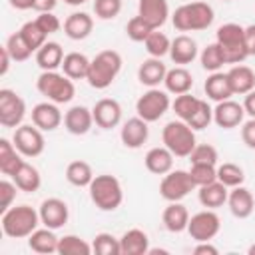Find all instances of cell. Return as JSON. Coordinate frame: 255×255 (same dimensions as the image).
Segmentation results:
<instances>
[{
  "label": "cell",
  "instance_id": "4316f807",
  "mask_svg": "<svg viewBox=\"0 0 255 255\" xmlns=\"http://www.w3.org/2000/svg\"><path fill=\"white\" fill-rule=\"evenodd\" d=\"M165 92L179 96V94H187L193 88V76L185 66H175L171 70H167L165 80H163Z\"/></svg>",
  "mask_w": 255,
  "mask_h": 255
},
{
  "label": "cell",
  "instance_id": "ab89813d",
  "mask_svg": "<svg viewBox=\"0 0 255 255\" xmlns=\"http://www.w3.org/2000/svg\"><path fill=\"white\" fill-rule=\"evenodd\" d=\"M199 62H201V68L207 70V72H219L225 64V58H223V52L221 48L217 46V42L213 44H207L201 54H199Z\"/></svg>",
  "mask_w": 255,
  "mask_h": 255
},
{
  "label": "cell",
  "instance_id": "f5cc1de1",
  "mask_svg": "<svg viewBox=\"0 0 255 255\" xmlns=\"http://www.w3.org/2000/svg\"><path fill=\"white\" fill-rule=\"evenodd\" d=\"M241 139L249 149H255V118L241 124Z\"/></svg>",
  "mask_w": 255,
  "mask_h": 255
},
{
  "label": "cell",
  "instance_id": "5b68a950",
  "mask_svg": "<svg viewBox=\"0 0 255 255\" xmlns=\"http://www.w3.org/2000/svg\"><path fill=\"white\" fill-rule=\"evenodd\" d=\"M243 30L245 26L235 24V22H227L221 24L215 32V42L223 52L225 64H241L245 58H249L247 48H245V38H243Z\"/></svg>",
  "mask_w": 255,
  "mask_h": 255
},
{
  "label": "cell",
  "instance_id": "d6986e66",
  "mask_svg": "<svg viewBox=\"0 0 255 255\" xmlns=\"http://www.w3.org/2000/svg\"><path fill=\"white\" fill-rule=\"evenodd\" d=\"M227 207H229L233 217L247 219L253 213V209H255V197H253V193L245 185L231 187L229 195H227Z\"/></svg>",
  "mask_w": 255,
  "mask_h": 255
},
{
  "label": "cell",
  "instance_id": "44dd1931",
  "mask_svg": "<svg viewBox=\"0 0 255 255\" xmlns=\"http://www.w3.org/2000/svg\"><path fill=\"white\" fill-rule=\"evenodd\" d=\"M199 56V50H197V42L187 36V34H179L171 40V48H169V58L173 64L177 66H187L191 64L195 58Z\"/></svg>",
  "mask_w": 255,
  "mask_h": 255
},
{
  "label": "cell",
  "instance_id": "cb8c5ba5",
  "mask_svg": "<svg viewBox=\"0 0 255 255\" xmlns=\"http://www.w3.org/2000/svg\"><path fill=\"white\" fill-rule=\"evenodd\" d=\"M94 30V18L88 12H72L64 20V34L70 40H86Z\"/></svg>",
  "mask_w": 255,
  "mask_h": 255
},
{
  "label": "cell",
  "instance_id": "f546056e",
  "mask_svg": "<svg viewBox=\"0 0 255 255\" xmlns=\"http://www.w3.org/2000/svg\"><path fill=\"white\" fill-rule=\"evenodd\" d=\"M227 78H229L233 94L237 96H245L251 90H255V72L245 64L231 66V70L227 72Z\"/></svg>",
  "mask_w": 255,
  "mask_h": 255
},
{
  "label": "cell",
  "instance_id": "f1b7e54d",
  "mask_svg": "<svg viewBox=\"0 0 255 255\" xmlns=\"http://www.w3.org/2000/svg\"><path fill=\"white\" fill-rule=\"evenodd\" d=\"M120 247H122V255H147L149 237L143 229L133 227L120 237Z\"/></svg>",
  "mask_w": 255,
  "mask_h": 255
},
{
  "label": "cell",
  "instance_id": "83f0119b",
  "mask_svg": "<svg viewBox=\"0 0 255 255\" xmlns=\"http://www.w3.org/2000/svg\"><path fill=\"white\" fill-rule=\"evenodd\" d=\"M203 90H205V96L209 100H213L215 104L217 102H223V100H229L233 94L231 90V84H229V78H227V72H211L203 84Z\"/></svg>",
  "mask_w": 255,
  "mask_h": 255
},
{
  "label": "cell",
  "instance_id": "f35d334b",
  "mask_svg": "<svg viewBox=\"0 0 255 255\" xmlns=\"http://www.w3.org/2000/svg\"><path fill=\"white\" fill-rule=\"evenodd\" d=\"M18 32L22 34V38L26 40V44L30 46L32 52H38V50L48 42V34L38 26L36 20H30V22L22 24V28H20Z\"/></svg>",
  "mask_w": 255,
  "mask_h": 255
},
{
  "label": "cell",
  "instance_id": "7bdbcfd3",
  "mask_svg": "<svg viewBox=\"0 0 255 255\" xmlns=\"http://www.w3.org/2000/svg\"><path fill=\"white\" fill-rule=\"evenodd\" d=\"M199 102H201V98H195V96H191V94L187 92V94H179V96H175V100L171 102V108H173L177 120L187 122V120L193 116V112L197 110Z\"/></svg>",
  "mask_w": 255,
  "mask_h": 255
},
{
  "label": "cell",
  "instance_id": "ba28073f",
  "mask_svg": "<svg viewBox=\"0 0 255 255\" xmlns=\"http://www.w3.org/2000/svg\"><path fill=\"white\" fill-rule=\"evenodd\" d=\"M171 108L169 96L165 90L159 88H147V92H143L137 102H135V112L141 120H145L147 124L157 122L159 118H163V114Z\"/></svg>",
  "mask_w": 255,
  "mask_h": 255
},
{
  "label": "cell",
  "instance_id": "603a6c76",
  "mask_svg": "<svg viewBox=\"0 0 255 255\" xmlns=\"http://www.w3.org/2000/svg\"><path fill=\"white\" fill-rule=\"evenodd\" d=\"M161 221L163 227L169 233H181L187 231V223H189V211L181 201H169L167 207L161 213Z\"/></svg>",
  "mask_w": 255,
  "mask_h": 255
},
{
  "label": "cell",
  "instance_id": "ac0fdd59",
  "mask_svg": "<svg viewBox=\"0 0 255 255\" xmlns=\"http://www.w3.org/2000/svg\"><path fill=\"white\" fill-rule=\"evenodd\" d=\"M94 124V114L86 106H72L64 114V128L72 135H86Z\"/></svg>",
  "mask_w": 255,
  "mask_h": 255
},
{
  "label": "cell",
  "instance_id": "d6a6232c",
  "mask_svg": "<svg viewBox=\"0 0 255 255\" xmlns=\"http://www.w3.org/2000/svg\"><path fill=\"white\" fill-rule=\"evenodd\" d=\"M22 157H24V155L16 149V145H14L12 139H6V137L0 139V171H2L4 175L12 177V175L18 171V167L26 161V159H22Z\"/></svg>",
  "mask_w": 255,
  "mask_h": 255
},
{
  "label": "cell",
  "instance_id": "6125c7cd",
  "mask_svg": "<svg viewBox=\"0 0 255 255\" xmlns=\"http://www.w3.org/2000/svg\"><path fill=\"white\" fill-rule=\"evenodd\" d=\"M247 255H255V243H253V245L247 249Z\"/></svg>",
  "mask_w": 255,
  "mask_h": 255
},
{
  "label": "cell",
  "instance_id": "91938a15",
  "mask_svg": "<svg viewBox=\"0 0 255 255\" xmlns=\"http://www.w3.org/2000/svg\"><path fill=\"white\" fill-rule=\"evenodd\" d=\"M8 2L16 10H30L34 6V0H8Z\"/></svg>",
  "mask_w": 255,
  "mask_h": 255
},
{
  "label": "cell",
  "instance_id": "5bb4252c",
  "mask_svg": "<svg viewBox=\"0 0 255 255\" xmlns=\"http://www.w3.org/2000/svg\"><path fill=\"white\" fill-rule=\"evenodd\" d=\"M92 114H94L96 126L102 129H112V128L120 126V122H122V106L114 98L98 100L92 108Z\"/></svg>",
  "mask_w": 255,
  "mask_h": 255
},
{
  "label": "cell",
  "instance_id": "680465c9",
  "mask_svg": "<svg viewBox=\"0 0 255 255\" xmlns=\"http://www.w3.org/2000/svg\"><path fill=\"white\" fill-rule=\"evenodd\" d=\"M0 58H2V62H0V76H6V74H8V68H10V62H12V58H10L8 50H6V46L0 48Z\"/></svg>",
  "mask_w": 255,
  "mask_h": 255
},
{
  "label": "cell",
  "instance_id": "681fc988",
  "mask_svg": "<svg viewBox=\"0 0 255 255\" xmlns=\"http://www.w3.org/2000/svg\"><path fill=\"white\" fill-rule=\"evenodd\" d=\"M122 12V0H94V14L100 20H114Z\"/></svg>",
  "mask_w": 255,
  "mask_h": 255
},
{
  "label": "cell",
  "instance_id": "e0dca14e",
  "mask_svg": "<svg viewBox=\"0 0 255 255\" xmlns=\"http://www.w3.org/2000/svg\"><path fill=\"white\" fill-rule=\"evenodd\" d=\"M149 137V128L147 122L141 120L139 116L129 118L128 122H124L122 129H120V139L128 149H139Z\"/></svg>",
  "mask_w": 255,
  "mask_h": 255
},
{
  "label": "cell",
  "instance_id": "db71d44e",
  "mask_svg": "<svg viewBox=\"0 0 255 255\" xmlns=\"http://www.w3.org/2000/svg\"><path fill=\"white\" fill-rule=\"evenodd\" d=\"M243 38H245V48L249 56H255V24L245 26L243 30Z\"/></svg>",
  "mask_w": 255,
  "mask_h": 255
},
{
  "label": "cell",
  "instance_id": "4dcf8cb0",
  "mask_svg": "<svg viewBox=\"0 0 255 255\" xmlns=\"http://www.w3.org/2000/svg\"><path fill=\"white\" fill-rule=\"evenodd\" d=\"M58 241H60V237L54 233V229H50V227H38L28 237V247L34 253L50 255V253H58Z\"/></svg>",
  "mask_w": 255,
  "mask_h": 255
},
{
  "label": "cell",
  "instance_id": "3957f363",
  "mask_svg": "<svg viewBox=\"0 0 255 255\" xmlns=\"http://www.w3.org/2000/svg\"><path fill=\"white\" fill-rule=\"evenodd\" d=\"M122 64H124V60H122L120 52L102 50L90 62V70H88L86 82L96 90H106V88H110L114 84V80L122 72Z\"/></svg>",
  "mask_w": 255,
  "mask_h": 255
},
{
  "label": "cell",
  "instance_id": "74e56055",
  "mask_svg": "<svg viewBox=\"0 0 255 255\" xmlns=\"http://www.w3.org/2000/svg\"><path fill=\"white\" fill-rule=\"evenodd\" d=\"M217 179L227 185L229 189L231 187H237V185H243L245 181V171L241 165L233 163V161H225L221 165H217Z\"/></svg>",
  "mask_w": 255,
  "mask_h": 255
},
{
  "label": "cell",
  "instance_id": "e575fe53",
  "mask_svg": "<svg viewBox=\"0 0 255 255\" xmlns=\"http://www.w3.org/2000/svg\"><path fill=\"white\" fill-rule=\"evenodd\" d=\"M90 58L82 52H70L64 56L62 62V72L70 78V80H86L88 78V70H90Z\"/></svg>",
  "mask_w": 255,
  "mask_h": 255
},
{
  "label": "cell",
  "instance_id": "9c48e42d",
  "mask_svg": "<svg viewBox=\"0 0 255 255\" xmlns=\"http://www.w3.org/2000/svg\"><path fill=\"white\" fill-rule=\"evenodd\" d=\"M193 189H195V183L191 181V175L185 169H171L165 175H161L159 195L165 201H181Z\"/></svg>",
  "mask_w": 255,
  "mask_h": 255
},
{
  "label": "cell",
  "instance_id": "b9f144b4",
  "mask_svg": "<svg viewBox=\"0 0 255 255\" xmlns=\"http://www.w3.org/2000/svg\"><path fill=\"white\" fill-rule=\"evenodd\" d=\"M6 50H8V54H10V58H12V62H26L34 52L30 50V46L26 44V40L22 38V34L20 32H14V34H10L8 36V40H6Z\"/></svg>",
  "mask_w": 255,
  "mask_h": 255
},
{
  "label": "cell",
  "instance_id": "277c9868",
  "mask_svg": "<svg viewBox=\"0 0 255 255\" xmlns=\"http://www.w3.org/2000/svg\"><path fill=\"white\" fill-rule=\"evenodd\" d=\"M90 199L100 211H116L124 201V189L116 175L102 173L92 179L88 185Z\"/></svg>",
  "mask_w": 255,
  "mask_h": 255
},
{
  "label": "cell",
  "instance_id": "2e32d148",
  "mask_svg": "<svg viewBox=\"0 0 255 255\" xmlns=\"http://www.w3.org/2000/svg\"><path fill=\"white\" fill-rule=\"evenodd\" d=\"M64 122V116L54 102H40L32 108V124L38 126L42 131H54Z\"/></svg>",
  "mask_w": 255,
  "mask_h": 255
},
{
  "label": "cell",
  "instance_id": "7a4b0ae2",
  "mask_svg": "<svg viewBox=\"0 0 255 255\" xmlns=\"http://www.w3.org/2000/svg\"><path fill=\"white\" fill-rule=\"evenodd\" d=\"M0 223H2V231L6 237L28 239L42 221H40V213L34 207L22 203V205H12L10 209H6L2 213Z\"/></svg>",
  "mask_w": 255,
  "mask_h": 255
},
{
  "label": "cell",
  "instance_id": "9f6ffc18",
  "mask_svg": "<svg viewBox=\"0 0 255 255\" xmlns=\"http://www.w3.org/2000/svg\"><path fill=\"white\" fill-rule=\"evenodd\" d=\"M243 110L249 118H255V90H251L249 94H245L243 98Z\"/></svg>",
  "mask_w": 255,
  "mask_h": 255
},
{
  "label": "cell",
  "instance_id": "9a60e30c",
  "mask_svg": "<svg viewBox=\"0 0 255 255\" xmlns=\"http://www.w3.org/2000/svg\"><path fill=\"white\" fill-rule=\"evenodd\" d=\"M243 118H245L243 104L233 102L231 98L217 102V106L213 108V124H217L223 129H233V128L241 126Z\"/></svg>",
  "mask_w": 255,
  "mask_h": 255
},
{
  "label": "cell",
  "instance_id": "52a82bcc",
  "mask_svg": "<svg viewBox=\"0 0 255 255\" xmlns=\"http://www.w3.org/2000/svg\"><path fill=\"white\" fill-rule=\"evenodd\" d=\"M161 139H163V145L175 157H189V153L197 145L195 129L187 122H183V120H171V122H167L165 128H163V131H161Z\"/></svg>",
  "mask_w": 255,
  "mask_h": 255
},
{
  "label": "cell",
  "instance_id": "8992f818",
  "mask_svg": "<svg viewBox=\"0 0 255 255\" xmlns=\"http://www.w3.org/2000/svg\"><path fill=\"white\" fill-rule=\"evenodd\" d=\"M36 90L48 100V102H54V104H68L74 100L76 96V86H74V80H70L64 72L60 74L58 70H52V72H42L36 80Z\"/></svg>",
  "mask_w": 255,
  "mask_h": 255
},
{
  "label": "cell",
  "instance_id": "836d02e7",
  "mask_svg": "<svg viewBox=\"0 0 255 255\" xmlns=\"http://www.w3.org/2000/svg\"><path fill=\"white\" fill-rule=\"evenodd\" d=\"M12 179H14V183L18 185V189L24 191V193H34V191H38L40 185H42V175H40L38 167H34V165L28 163V161H24V163L18 167V171L12 175Z\"/></svg>",
  "mask_w": 255,
  "mask_h": 255
},
{
  "label": "cell",
  "instance_id": "be15d7a7",
  "mask_svg": "<svg viewBox=\"0 0 255 255\" xmlns=\"http://www.w3.org/2000/svg\"><path fill=\"white\" fill-rule=\"evenodd\" d=\"M225 2H229V0H225Z\"/></svg>",
  "mask_w": 255,
  "mask_h": 255
},
{
  "label": "cell",
  "instance_id": "ffe728a7",
  "mask_svg": "<svg viewBox=\"0 0 255 255\" xmlns=\"http://www.w3.org/2000/svg\"><path fill=\"white\" fill-rule=\"evenodd\" d=\"M137 16H141L153 30H159L169 18V4L167 0H139Z\"/></svg>",
  "mask_w": 255,
  "mask_h": 255
},
{
  "label": "cell",
  "instance_id": "816d5d0a",
  "mask_svg": "<svg viewBox=\"0 0 255 255\" xmlns=\"http://www.w3.org/2000/svg\"><path fill=\"white\" fill-rule=\"evenodd\" d=\"M34 20L38 22V26H40L48 36L54 34V32H58V30L62 28V22H60V18H58L54 12H40Z\"/></svg>",
  "mask_w": 255,
  "mask_h": 255
},
{
  "label": "cell",
  "instance_id": "7c38bea8",
  "mask_svg": "<svg viewBox=\"0 0 255 255\" xmlns=\"http://www.w3.org/2000/svg\"><path fill=\"white\" fill-rule=\"evenodd\" d=\"M221 229V219L213 209H203L195 215L189 217L187 223V233L191 235V239L197 241H211Z\"/></svg>",
  "mask_w": 255,
  "mask_h": 255
},
{
  "label": "cell",
  "instance_id": "8fae6325",
  "mask_svg": "<svg viewBox=\"0 0 255 255\" xmlns=\"http://www.w3.org/2000/svg\"><path fill=\"white\" fill-rule=\"evenodd\" d=\"M26 118V102L10 88L0 90V124L4 128H18Z\"/></svg>",
  "mask_w": 255,
  "mask_h": 255
},
{
  "label": "cell",
  "instance_id": "8d00e7d4",
  "mask_svg": "<svg viewBox=\"0 0 255 255\" xmlns=\"http://www.w3.org/2000/svg\"><path fill=\"white\" fill-rule=\"evenodd\" d=\"M58 253L60 255H92V243H88L86 239H82L80 235H64L58 241Z\"/></svg>",
  "mask_w": 255,
  "mask_h": 255
},
{
  "label": "cell",
  "instance_id": "c3c4849f",
  "mask_svg": "<svg viewBox=\"0 0 255 255\" xmlns=\"http://www.w3.org/2000/svg\"><path fill=\"white\" fill-rule=\"evenodd\" d=\"M219 153L211 143H197L193 147V151L189 153V161L191 163H209V165H217Z\"/></svg>",
  "mask_w": 255,
  "mask_h": 255
},
{
  "label": "cell",
  "instance_id": "6f0895ef",
  "mask_svg": "<svg viewBox=\"0 0 255 255\" xmlns=\"http://www.w3.org/2000/svg\"><path fill=\"white\" fill-rule=\"evenodd\" d=\"M56 4H58V0H34L32 10H36L38 14L40 12H52L56 8Z\"/></svg>",
  "mask_w": 255,
  "mask_h": 255
},
{
  "label": "cell",
  "instance_id": "7dc6e473",
  "mask_svg": "<svg viewBox=\"0 0 255 255\" xmlns=\"http://www.w3.org/2000/svg\"><path fill=\"white\" fill-rule=\"evenodd\" d=\"M211 122H213V108L207 104V100H201L193 116L187 120V124L197 131V129H205Z\"/></svg>",
  "mask_w": 255,
  "mask_h": 255
},
{
  "label": "cell",
  "instance_id": "11a10c76",
  "mask_svg": "<svg viewBox=\"0 0 255 255\" xmlns=\"http://www.w3.org/2000/svg\"><path fill=\"white\" fill-rule=\"evenodd\" d=\"M219 249L215 245H211V241H197V245L193 247V255H217Z\"/></svg>",
  "mask_w": 255,
  "mask_h": 255
},
{
  "label": "cell",
  "instance_id": "7402d4cb",
  "mask_svg": "<svg viewBox=\"0 0 255 255\" xmlns=\"http://www.w3.org/2000/svg\"><path fill=\"white\" fill-rule=\"evenodd\" d=\"M165 74H167V68L161 62V58H151L149 56L137 68V80H139L141 86H147V88H157L159 84H163Z\"/></svg>",
  "mask_w": 255,
  "mask_h": 255
},
{
  "label": "cell",
  "instance_id": "94428289",
  "mask_svg": "<svg viewBox=\"0 0 255 255\" xmlns=\"http://www.w3.org/2000/svg\"><path fill=\"white\" fill-rule=\"evenodd\" d=\"M66 4H70V6H82V4H86L88 0H64Z\"/></svg>",
  "mask_w": 255,
  "mask_h": 255
},
{
  "label": "cell",
  "instance_id": "30bf717a",
  "mask_svg": "<svg viewBox=\"0 0 255 255\" xmlns=\"http://www.w3.org/2000/svg\"><path fill=\"white\" fill-rule=\"evenodd\" d=\"M12 141L24 157H38V155H42V151L46 147L44 131L34 124H22V126L14 128Z\"/></svg>",
  "mask_w": 255,
  "mask_h": 255
},
{
  "label": "cell",
  "instance_id": "d590c367",
  "mask_svg": "<svg viewBox=\"0 0 255 255\" xmlns=\"http://www.w3.org/2000/svg\"><path fill=\"white\" fill-rule=\"evenodd\" d=\"M94 169L88 161L84 159H76V161H70L68 167H66V179L68 183H72L74 187H88L94 179Z\"/></svg>",
  "mask_w": 255,
  "mask_h": 255
},
{
  "label": "cell",
  "instance_id": "60d3db41",
  "mask_svg": "<svg viewBox=\"0 0 255 255\" xmlns=\"http://www.w3.org/2000/svg\"><path fill=\"white\" fill-rule=\"evenodd\" d=\"M143 46H145V50H147V54H149L151 58H163L165 54H169L171 40L167 38V34H163V32H159V30H153V32L145 38Z\"/></svg>",
  "mask_w": 255,
  "mask_h": 255
},
{
  "label": "cell",
  "instance_id": "f6af8a7d",
  "mask_svg": "<svg viewBox=\"0 0 255 255\" xmlns=\"http://www.w3.org/2000/svg\"><path fill=\"white\" fill-rule=\"evenodd\" d=\"M189 175H191V181L195 183V187L207 185V183H211V181L217 179V165H209V163H191Z\"/></svg>",
  "mask_w": 255,
  "mask_h": 255
},
{
  "label": "cell",
  "instance_id": "bcb514c9",
  "mask_svg": "<svg viewBox=\"0 0 255 255\" xmlns=\"http://www.w3.org/2000/svg\"><path fill=\"white\" fill-rule=\"evenodd\" d=\"M153 32V28L141 18V16H133V18H129L128 20V24H126V34H128V38L131 40V42H145V38L149 36Z\"/></svg>",
  "mask_w": 255,
  "mask_h": 255
},
{
  "label": "cell",
  "instance_id": "ee69618b",
  "mask_svg": "<svg viewBox=\"0 0 255 255\" xmlns=\"http://www.w3.org/2000/svg\"><path fill=\"white\" fill-rule=\"evenodd\" d=\"M92 249L98 255H122V247H120V239L114 237L108 231H102L94 237L92 241Z\"/></svg>",
  "mask_w": 255,
  "mask_h": 255
},
{
  "label": "cell",
  "instance_id": "d4e9b609",
  "mask_svg": "<svg viewBox=\"0 0 255 255\" xmlns=\"http://www.w3.org/2000/svg\"><path fill=\"white\" fill-rule=\"evenodd\" d=\"M173 153L165 147V145H157V147H151L145 157H143V163H145V169L153 175H165L167 171L173 169Z\"/></svg>",
  "mask_w": 255,
  "mask_h": 255
},
{
  "label": "cell",
  "instance_id": "f907efd6",
  "mask_svg": "<svg viewBox=\"0 0 255 255\" xmlns=\"http://www.w3.org/2000/svg\"><path fill=\"white\" fill-rule=\"evenodd\" d=\"M18 185L14 183V179H2L0 181V211L4 213L6 209L12 207L14 199H16V193H18Z\"/></svg>",
  "mask_w": 255,
  "mask_h": 255
},
{
  "label": "cell",
  "instance_id": "1f68e13d",
  "mask_svg": "<svg viewBox=\"0 0 255 255\" xmlns=\"http://www.w3.org/2000/svg\"><path fill=\"white\" fill-rule=\"evenodd\" d=\"M64 50L58 42H46L38 52H36V64L42 72H52L62 68L64 62Z\"/></svg>",
  "mask_w": 255,
  "mask_h": 255
},
{
  "label": "cell",
  "instance_id": "484cf974",
  "mask_svg": "<svg viewBox=\"0 0 255 255\" xmlns=\"http://www.w3.org/2000/svg\"><path fill=\"white\" fill-rule=\"evenodd\" d=\"M227 195H229V187L223 185L219 179L197 187V199L205 209H217L221 205L227 203Z\"/></svg>",
  "mask_w": 255,
  "mask_h": 255
},
{
  "label": "cell",
  "instance_id": "4fadbf2b",
  "mask_svg": "<svg viewBox=\"0 0 255 255\" xmlns=\"http://www.w3.org/2000/svg\"><path fill=\"white\" fill-rule=\"evenodd\" d=\"M40 221L44 227H50V229H60L68 223V217H70V209H68V203L60 197H48L40 203Z\"/></svg>",
  "mask_w": 255,
  "mask_h": 255
},
{
  "label": "cell",
  "instance_id": "6da1fadb",
  "mask_svg": "<svg viewBox=\"0 0 255 255\" xmlns=\"http://www.w3.org/2000/svg\"><path fill=\"white\" fill-rule=\"evenodd\" d=\"M215 20V12L211 8V4L207 2H187L175 8V12L171 14V24L175 30L179 32H199V30H207Z\"/></svg>",
  "mask_w": 255,
  "mask_h": 255
}]
</instances>
